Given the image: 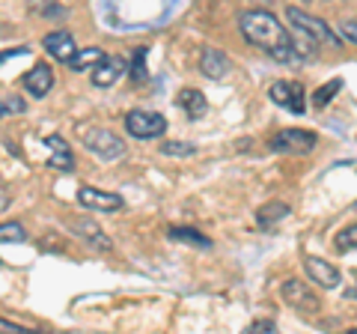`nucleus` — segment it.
<instances>
[{
  "label": "nucleus",
  "mask_w": 357,
  "mask_h": 334,
  "mask_svg": "<svg viewBox=\"0 0 357 334\" xmlns=\"http://www.w3.org/2000/svg\"><path fill=\"white\" fill-rule=\"evenodd\" d=\"M238 30L253 48H259L262 54L274 57L277 63L298 60L292 33L274 18V13H268V9H250V13H244L238 18Z\"/></svg>",
  "instance_id": "f257e3e1"
},
{
  "label": "nucleus",
  "mask_w": 357,
  "mask_h": 334,
  "mask_svg": "<svg viewBox=\"0 0 357 334\" xmlns=\"http://www.w3.org/2000/svg\"><path fill=\"white\" fill-rule=\"evenodd\" d=\"M286 18H289V24L292 27H301V30H307L312 39H316V45H331V48H340V36L333 33L325 21L316 18V15H310L307 9H298V6H289L286 9Z\"/></svg>",
  "instance_id": "f03ea898"
},
{
  "label": "nucleus",
  "mask_w": 357,
  "mask_h": 334,
  "mask_svg": "<svg viewBox=\"0 0 357 334\" xmlns=\"http://www.w3.org/2000/svg\"><path fill=\"white\" fill-rule=\"evenodd\" d=\"M316 131H310V129H283V131H277V135L268 140V147H271L274 152H283V155H307L316 150Z\"/></svg>",
  "instance_id": "7ed1b4c3"
},
{
  "label": "nucleus",
  "mask_w": 357,
  "mask_h": 334,
  "mask_svg": "<svg viewBox=\"0 0 357 334\" xmlns=\"http://www.w3.org/2000/svg\"><path fill=\"white\" fill-rule=\"evenodd\" d=\"M126 131L137 140H155L167 131V119L158 114V110H128Z\"/></svg>",
  "instance_id": "20e7f679"
},
{
  "label": "nucleus",
  "mask_w": 357,
  "mask_h": 334,
  "mask_svg": "<svg viewBox=\"0 0 357 334\" xmlns=\"http://www.w3.org/2000/svg\"><path fill=\"white\" fill-rule=\"evenodd\" d=\"M81 138H84V147L105 161H116L126 152V143L107 129H81Z\"/></svg>",
  "instance_id": "39448f33"
},
{
  "label": "nucleus",
  "mask_w": 357,
  "mask_h": 334,
  "mask_svg": "<svg viewBox=\"0 0 357 334\" xmlns=\"http://www.w3.org/2000/svg\"><path fill=\"white\" fill-rule=\"evenodd\" d=\"M268 99H271L277 108H286L298 117L307 110V93L298 81H274L271 87H268Z\"/></svg>",
  "instance_id": "423d86ee"
},
{
  "label": "nucleus",
  "mask_w": 357,
  "mask_h": 334,
  "mask_svg": "<svg viewBox=\"0 0 357 334\" xmlns=\"http://www.w3.org/2000/svg\"><path fill=\"white\" fill-rule=\"evenodd\" d=\"M77 203L89 209V212H119L126 206V200L116 191H102V188H93V185H81L77 188Z\"/></svg>",
  "instance_id": "0eeeda50"
},
{
  "label": "nucleus",
  "mask_w": 357,
  "mask_h": 334,
  "mask_svg": "<svg viewBox=\"0 0 357 334\" xmlns=\"http://www.w3.org/2000/svg\"><path fill=\"white\" fill-rule=\"evenodd\" d=\"M280 293H283V298H286V302L292 305L295 310H301V314H307V317L319 314V307H321V305H319L316 293H312L307 284H301V281H295V277H292V281H286V284H283Z\"/></svg>",
  "instance_id": "6e6552de"
},
{
  "label": "nucleus",
  "mask_w": 357,
  "mask_h": 334,
  "mask_svg": "<svg viewBox=\"0 0 357 334\" xmlns=\"http://www.w3.org/2000/svg\"><path fill=\"white\" fill-rule=\"evenodd\" d=\"M304 269H307L310 281L316 284V286H321V289H337L340 281H342V275H340L337 266H331L328 260H321V257H307L304 260Z\"/></svg>",
  "instance_id": "1a4fd4ad"
},
{
  "label": "nucleus",
  "mask_w": 357,
  "mask_h": 334,
  "mask_svg": "<svg viewBox=\"0 0 357 334\" xmlns=\"http://www.w3.org/2000/svg\"><path fill=\"white\" fill-rule=\"evenodd\" d=\"M21 84H24V90H27L33 99H45V96L51 93V87H54V72H51V66H48V63H36L24 78H21Z\"/></svg>",
  "instance_id": "9d476101"
},
{
  "label": "nucleus",
  "mask_w": 357,
  "mask_h": 334,
  "mask_svg": "<svg viewBox=\"0 0 357 334\" xmlns=\"http://www.w3.org/2000/svg\"><path fill=\"white\" fill-rule=\"evenodd\" d=\"M42 48L48 51L54 60H60V63H69L77 54V45H75L72 33H66V30H51L48 36L42 39Z\"/></svg>",
  "instance_id": "9b49d317"
},
{
  "label": "nucleus",
  "mask_w": 357,
  "mask_h": 334,
  "mask_svg": "<svg viewBox=\"0 0 357 334\" xmlns=\"http://www.w3.org/2000/svg\"><path fill=\"white\" fill-rule=\"evenodd\" d=\"M45 147H48V167H54V170H63V173H72L75 170V159H72V150L69 143H66L60 135H48L42 140Z\"/></svg>",
  "instance_id": "f8f14e48"
},
{
  "label": "nucleus",
  "mask_w": 357,
  "mask_h": 334,
  "mask_svg": "<svg viewBox=\"0 0 357 334\" xmlns=\"http://www.w3.org/2000/svg\"><path fill=\"white\" fill-rule=\"evenodd\" d=\"M69 227H72L75 236H81L86 245H93L96 251H110V239L105 236V230L98 227L96 221H89V218H72Z\"/></svg>",
  "instance_id": "ddd939ff"
},
{
  "label": "nucleus",
  "mask_w": 357,
  "mask_h": 334,
  "mask_svg": "<svg viewBox=\"0 0 357 334\" xmlns=\"http://www.w3.org/2000/svg\"><path fill=\"white\" fill-rule=\"evenodd\" d=\"M229 69H232V63H229V57H227L223 51H218V48H206V51H203V60H199V72H203L208 81H220V78H227Z\"/></svg>",
  "instance_id": "4468645a"
},
{
  "label": "nucleus",
  "mask_w": 357,
  "mask_h": 334,
  "mask_svg": "<svg viewBox=\"0 0 357 334\" xmlns=\"http://www.w3.org/2000/svg\"><path fill=\"white\" fill-rule=\"evenodd\" d=\"M122 72H126V60H122V57H105L93 69V75H89V78H93L96 87H114Z\"/></svg>",
  "instance_id": "2eb2a0df"
},
{
  "label": "nucleus",
  "mask_w": 357,
  "mask_h": 334,
  "mask_svg": "<svg viewBox=\"0 0 357 334\" xmlns=\"http://www.w3.org/2000/svg\"><path fill=\"white\" fill-rule=\"evenodd\" d=\"M176 105L185 110V117H188V119H203V117H206V110H208L206 96L199 93V90H194V87H185V90L176 96Z\"/></svg>",
  "instance_id": "dca6fc26"
},
{
  "label": "nucleus",
  "mask_w": 357,
  "mask_h": 334,
  "mask_svg": "<svg viewBox=\"0 0 357 334\" xmlns=\"http://www.w3.org/2000/svg\"><path fill=\"white\" fill-rule=\"evenodd\" d=\"M107 57V54L102 51V48H77V54H75V57L69 60V63H66V66H69V69L72 72H84V69H89V72H93L96 69V66L98 63H102Z\"/></svg>",
  "instance_id": "f3484780"
},
{
  "label": "nucleus",
  "mask_w": 357,
  "mask_h": 334,
  "mask_svg": "<svg viewBox=\"0 0 357 334\" xmlns=\"http://www.w3.org/2000/svg\"><path fill=\"white\" fill-rule=\"evenodd\" d=\"M283 218H289V203H265L259 212H256V224H259L262 230H271L277 221H283Z\"/></svg>",
  "instance_id": "a211bd4d"
},
{
  "label": "nucleus",
  "mask_w": 357,
  "mask_h": 334,
  "mask_svg": "<svg viewBox=\"0 0 357 334\" xmlns=\"http://www.w3.org/2000/svg\"><path fill=\"white\" fill-rule=\"evenodd\" d=\"M167 236L173 242H182V245H191V248H211V239L203 236L199 230H191V227H170Z\"/></svg>",
  "instance_id": "6ab92c4d"
},
{
  "label": "nucleus",
  "mask_w": 357,
  "mask_h": 334,
  "mask_svg": "<svg viewBox=\"0 0 357 334\" xmlns=\"http://www.w3.org/2000/svg\"><path fill=\"white\" fill-rule=\"evenodd\" d=\"M146 54H149L146 45H140L137 51L131 54V69H128V75H131V81H134V84H146V81H149V72H146Z\"/></svg>",
  "instance_id": "aec40b11"
},
{
  "label": "nucleus",
  "mask_w": 357,
  "mask_h": 334,
  "mask_svg": "<svg viewBox=\"0 0 357 334\" xmlns=\"http://www.w3.org/2000/svg\"><path fill=\"white\" fill-rule=\"evenodd\" d=\"M340 90H342V78H331L328 84H321L319 90L312 93V105H316L319 110H321V108H328V105L333 102V96H337Z\"/></svg>",
  "instance_id": "412c9836"
},
{
  "label": "nucleus",
  "mask_w": 357,
  "mask_h": 334,
  "mask_svg": "<svg viewBox=\"0 0 357 334\" xmlns=\"http://www.w3.org/2000/svg\"><path fill=\"white\" fill-rule=\"evenodd\" d=\"M27 242V230L18 221H3L0 224V245H21Z\"/></svg>",
  "instance_id": "4be33fe9"
},
{
  "label": "nucleus",
  "mask_w": 357,
  "mask_h": 334,
  "mask_svg": "<svg viewBox=\"0 0 357 334\" xmlns=\"http://www.w3.org/2000/svg\"><path fill=\"white\" fill-rule=\"evenodd\" d=\"M161 155H170V159H188V155H197V147L191 140H164Z\"/></svg>",
  "instance_id": "5701e85b"
},
{
  "label": "nucleus",
  "mask_w": 357,
  "mask_h": 334,
  "mask_svg": "<svg viewBox=\"0 0 357 334\" xmlns=\"http://www.w3.org/2000/svg\"><path fill=\"white\" fill-rule=\"evenodd\" d=\"M354 248H357V221L345 230H340V236H337V251H354Z\"/></svg>",
  "instance_id": "b1692460"
},
{
  "label": "nucleus",
  "mask_w": 357,
  "mask_h": 334,
  "mask_svg": "<svg viewBox=\"0 0 357 334\" xmlns=\"http://www.w3.org/2000/svg\"><path fill=\"white\" fill-rule=\"evenodd\" d=\"M340 36H342L345 42H351V45H357V18L340 21Z\"/></svg>",
  "instance_id": "393cba45"
},
{
  "label": "nucleus",
  "mask_w": 357,
  "mask_h": 334,
  "mask_svg": "<svg viewBox=\"0 0 357 334\" xmlns=\"http://www.w3.org/2000/svg\"><path fill=\"white\" fill-rule=\"evenodd\" d=\"M33 9H36V13H45V15H54V18H63L66 15L63 6L48 3V0H33Z\"/></svg>",
  "instance_id": "a878e982"
},
{
  "label": "nucleus",
  "mask_w": 357,
  "mask_h": 334,
  "mask_svg": "<svg viewBox=\"0 0 357 334\" xmlns=\"http://www.w3.org/2000/svg\"><path fill=\"white\" fill-rule=\"evenodd\" d=\"M248 331H256V334H271V331H277V322L274 319H256V322H250V328Z\"/></svg>",
  "instance_id": "bb28decb"
},
{
  "label": "nucleus",
  "mask_w": 357,
  "mask_h": 334,
  "mask_svg": "<svg viewBox=\"0 0 357 334\" xmlns=\"http://www.w3.org/2000/svg\"><path fill=\"white\" fill-rule=\"evenodd\" d=\"M27 54H30V45H18V48L0 51V66H3L6 60H13V57H27Z\"/></svg>",
  "instance_id": "cd10ccee"
},
{
  "label": "nucleus",
  "mask_w": 357,
  "mask_h": 334,
  "mask_svg": "<svg viewBox=\"0 0 357 334\" xmlns=\"http://www.w3.org/2000/svg\"><path fill=\"white\" fill-rule=\"evenodd\" d=\"M27 328L18 326V322H9V319H0V334H24Z\"/></svg>",
  "instance_id": "c85d7f7f"
},
{
  "label": "nucleus",
  "mask_w": 357,
  "mask_h": 334,
  "mask_svg": "<svg viewBox=\"0 0 357 334\" xmlns=\"http://www.w3.org/2000/svg\"><path fill=\"white\" fill-rule=\"evenodd\" d=\"M9 206V188L6 185H0V212Z\"/></svg>",
  "instance_id": "c756f323"
},
{
  "label": "nucleus",
  "mask_w": 357,
  "mask_h": 334,
  "mask_svg": "<svg viewBox=\"0 0 357 334\" xmlns=\"http://www.w3.org/2000/svg\"><path fill=\"white\" fill-rule=\"evenodd\" d=\"M9 117V108H6V99H0V119Z\"/></svg>",
  "instance_id": "7c9ffc66"
},
{
  "label": "nucleus",
  "mask_w": 357,
  "mask_h": 334,
  "mask_svg": "<svg viewBox=\"0 0 357 334\" xmlns=\"http://www.w3.org/2000/svg\"><path fill=\"white\" fill-rule=\"evenodd\" d=\"M345 298H357V284L351 289H345Z\"/></svg>",
  "instance_id": "2f4dec72"
},
{
  "label": "nucleus",
  "mask_w": 357,
  "mask_h": 334,
  "mask_svg": "<svg viewBox=\"0 0 357 334\" xmlns=\"http://www.w3.org/2000/svg\"><path fill=\"white\" fill-rule=\"evenodd\" d=\"M0 266H3V260H0Z\"/></svg>",
  "instance_id": "473e14b6"
},
{
  "label": "nucleus",
  "mask_w": 357,
  "mask_h": 334,
  "mask_svg": "<svg viewBox=\"0 0 357 334\" xmlns=\"http://www.w3.org/2000/svg\"><path fill=\"white\" fill-rule=\"evenodd\" d=\"M354 209H357V203H354Z\"/></svg>",
  "instance_id": "72a5a7b5"
}]
</instances>
